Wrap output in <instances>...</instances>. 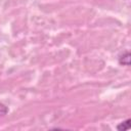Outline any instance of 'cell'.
<instances>
[{
	"label": "cell",
	"instance_id": "cell-1",
	"mask_svg": "<svg viewBox=\"0 0 131 131\" xmlns=\"http://www.w3.org/2000/svg\"><path fill=\"white\" fill-rule=\"evenodd\" d=\"M119 63L123 64V66H127V67L130 66V52L129 51H126V52H124L123 54L120 55Z\"/></svg>",
	"mask_w": 131,
	"mask_h": 131
},
{
	"label": "cell",
	"instance_id": "cell-2",
	"mask_svg": "<svg viewBox=\"0 0 131 131\" xmlns=\"http://www.w3.org/2000/svg\"><path fill=\"white\" fill-rule=\"evenodd\" d=\"M129 128H130V119H127L126 121L120 123L117 126V129L120 130V131H125V130H128Z\"/></svg>",
	"mask_w": 131,
	"mask_h": 131
},
{
	"label": "cell",
	"instance_id": "cell-3",
	"mask_svg": "<svg viewBox=\"0 0 131 131\" xmlns=\"http://www.w3.org/2000/svg\"><path fill=\"white\" fill-rule=\"evenodd\" d=\"M7 113H8V108H7V106H5L3 103H0V117L5 116Z\"/></svg>",
	"mask_w": 131,
	"mask_h": 131
}]
</instances>
